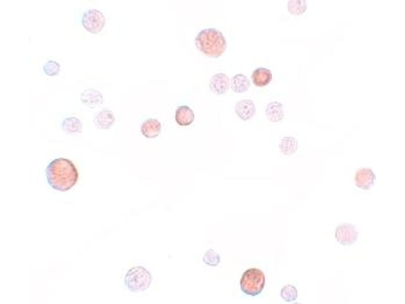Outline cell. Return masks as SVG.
Returning a JSON list of instances; mask_svg holds the SVG:
<instances>
[{
    "label": "cell",
    "mask_w": 405,
    "mask_h": 304,
    "mask_svg": "<svg viewBox=\"0 0 405 304\" xmlns=\"http://www.w3.org/2000/svg\"><path fill=\"white\" fill-rule=\"evenodd\" d=\"M49 184L54 189L65 192L70 189L76 183L78 171L69 160L59 158L52 161L46 169Z\"/></svg>",
    "instance_id": "6da1fadb"
},
{
    "label": "cell",
    "mask_w": 405,
    "mask_h": 304,
    "mask_svg": "<svg viewBox=\"0 0 405 304\" xmlns=\"http://www.w3.org/2000/svg\"><path fill=\"white\" fill-rule=\"evenodd\" d=\"M196 48L206 56L217 58L225 51L226 40L222 33L214 28L201 30L195 38Z\"/></svg>",
    "instance_id": "7a4b0ae2"
},
{
    "label": "cell",
    "mask_w": 405,
    "mask_h": 304,
    "mask_svg": "<svg viewBox=\"0 0 405 304\" xmlns=\"http://www.w3.org/2000/svg\"><path fill=\"white\" fill-rule=\"evenodd\" d=\"M151 280L150 273L141 266L131 268L125 277V285L133 292L144 291L150 286Z\"/></svg>",
    "instance_id": "3957f363"
},
{
    "label": "cell",
    "mask_w": 405,
    "mask_h": 304,
    "mask_svg": "<svg viewBox=\"0 0 405 304\" xmlns=\"http://www.w3.org/2000/svg\"><path fill=\"white\" fill-rule=\"evenodd\" d=\"M265 283V278L262 271L252 268L246 271L240 279V286L245 294L256 296L263 290Z\"/></svg>",
    "instance_id": "277c9868"
},
{
    "label": "cell",
    "mask_w": 405,
    "mask_h": 304,
    "mask_svg": "<svg viewBox=\"0 0 405 304\" xmlns=\"http://www.w3.org/2000/svg\"><path fill=\"white\" fill-rule=\"evenodd\" d=\"M82 23L84 28L91 33L101 31L106 23V18L100 11L92 9L87 10L82 16Z\"/></svg>",
    "instance_id": "5b68a950"
},
{
    "label": "cell",
    "mask_w": 405,
    "mask_h": 304,
    "mask_svg": "<svg viewBox=\"0 0 405 304\" xmlns=\"http://www.w3.org/2000/svg\"><path fill=\"white\" fill-rule=\"evenodd\" d=\"M358 237V233L354 225L350 223L339 225L335 230V238L337 242L343 246L350 245L355 243Z\"/></svg>",
    "instance_id": "8992f818"
},
{
    "label": "cell",
    "mask_w": 405,
    "mask_h": 304,
    "mask_svg": "<svg viewBox=\"0 0 405 304\" xmlns=\"http://www.w3.org/2000/svg\"><path fill=\"white\" fill-rule=\"evenodd\" d=\"M376 176L370 168L359 169L355 176V185L362 189L368 190L374 184Z\"/></svg>",
    "instance_id": "52a82bcc"
},
{
    "label": "cell",
    "mask_w": 405,
    "mask_h": 304,
    "mask_svg": "<svg viewBox=\"0 0 405 304\" xmlns=\"http://www.w3.org/2000/svg\"><path fill=\"white\" fill-rule=\"evenodd\" d=\"M256 108L253 101L244 99L237 102L235 106V112L244 121L252 119L255 115Z\"/></svg>",
    "instance_id": "ba28073f"
},
{
    "label": "cell",
    "mask_w": 405,
    "mask_h": 304,
    "mask_svg": "<svg viewBox=\"0 0 405 304\" xmlns=\"http://www.w3.org/2000/svg\"><path fill=\"white\" fill-rule=\"evenodd\" d=\"M210 90L217 95L225 94L229 87V79L223 73L214 75L209 83Z\"/></svg>",
    "instance_id": "9c48e42d"
},
{
    "label": "cell",
    "mask_w": 405,
    "mask_h": 304,
    "mask_svg": "<svg viewBox=\"0 0 405 304\" xmlns=\"http://www.w3.org/2000/svg\"><path fill=\"white\" fill-rule=\"evenodd\" d=\"M80 100L85 106L93 108L103 103V97L99 91L89 88L80 94Z\"/></svg>",
    "instance_id": "30bf717a"
},
{
    "label": "cell",
    "mask_w": 405,
    "mask_h": 304,
    "mask_svg": "<svg viewBox=\"0 0 405 304\" xmlns=\"http://www.w3.org/2000/svg\"><path fill=\"white\" fill-rule=\"evenodd\" d=\"M115 118L112 111L104 109L97 113L94 118V123L99 128L109 129L115 122Z\"/></svg>",
    "instance_id": "8fae6325"
},
{
    "label": "cell",
    "mask_w": 405,
    "mask_h": 304,
    "mask_svg": "<svg viewBox=\"0 0 405 304\" xmlns=\"http://www.w3.org/2000/svg\"><path fill=\"white\" fill-rule=\"evenodd\" d=\"M265 113L267 119L274 123L282 121L285 117L283 105L280 102L277 101L268 103L266 106Z\"/></svg>",
    "instance_id": "7c38bea8"
},
{
    "label": "cell",
    "mask_w": 405,
    "mask_h": 304,
    "mask_svg": "<svg viewBox=\"0 0 405 304\" xmlns=\"http://www.w3.org/2000/svg\"><path fill=\"white\" fill-rule=\"evenodd\" d=\"M194 120L193 110L187 105H181L177 108L175 112V120L180 126H188Z\"/></svg>",
    "instance_id": "4fadbf2b"
},
{
    "label": "cell",
    "mask_w": 405,
    "mask_h": 304,
    "mask_svg": "<svg viewBox=\"0 0 405 304\" xmlns=\"http://www.w3.org/2000/svg\"><path fill=\"white\" fill-rule=\"evenodd\" d=\"M161 130L160 123L156 119H149L146 120L141 127V132L147 138L157 137Z\"/></svg>",
    "instance_id": "5bb4252c"
},
{
    "label": "cell",
    "mask_w": 405,
    "mask_h": 304,
    "mask_svg": "<svg viewBox=\"0 0 405 304\" xmlns=\"http://www.w3.org/2000/svg\"><path fill=\"white\" fill-rule=\"evenodd\" d=\"M272 77L270 69L264 67H259L253 72L252 79L255 86L261 87L267 85L271 82Z\"/></svg>",
    "instance_id": "9a60e30c"
},
{
    "label": "cell",
    "mask_w": 405,
    "mask_h": 304,
    "mask_svg": "<svg viewBox=\"0 0 405 304\" xmlns=\"http://www.w3.org/2000/svg\"><path fill=\"white\" fill-rule=\"evenodd\" d=\"M250 82L247 76L242 74H237L232 77L231 88L235 93H241L248 90Z\"/></svg>",
    "instance_id": "2e32d148"
},
{
    "label": "cell",
    "mask_w": 405,
    "mask_h": 304,
    "mask_svg": "<svg viewBox=\"0 0 405 304\" xmlns=\"http://www.w3.org/2000/svg\"><path fill=\"white\" fill-rule=\"evenodd\" d=\"M62 127L64 132L67 134H75L82 132L83 125L78 119L70 117L64 119Z\"/></svg>",
    "instance_id": "e0dca14e"
},
{
    "label": "cell",
    "mask_w": 405,
    "mask_h": 304,
    "mask_svg": "<svg viewBox=\"0 0 405 304\" xmlns=\"http://www.w3.org/2000/svg\"><path fill=\"white\" fill-rule=\"evenodd\" d=\"M280 151L285 156H291L298 149V141L292 136H286L282 138L279 144Z\"/></svg>",
    "instance_id": "ac0fdd59"
},
{
    "label": "cell",
    "mask_w": 405,
    "mask_h": 304,
    "mask_svg": "<svg viewBox=\"0 0 405 304\" xmlns=\"http://www.w3.org/2000/svg\"><path fill=\"white\" fill-rule=\"evenodd\" d=\"M288 8L289 13L292 15H298L302 14L307 9L306 1L304 0L289 1Z\"/></svg>",
    "instance_id": "d6986e66"
},
{
    "label": "cell",
    "mask_w": 405,
    "mask_h": 304,
    "mask_svg": "<svg viewBox=\"0 0 405 304\" xmlns=\"http://www.w3.org/2000/svg\"><path fill=\"white\" fill-rule=\"evenodd\" d=\"M281 297L287 302H292L296 300L298 292L296 288L292 285L285 286L280 291Z\"/></svg>",
    "instance_id": "ffe728a7"
},
{
    "label": "cell",
    "mask_w": 405,
    "mask_h": 304,
    "mask_svg": "<svg viewBox=\"0 0 405 304\" xmlns=\"http://www.w3.org/2000/svg\"><path fill=\"white\" fill-rule=\"evenodd\" d=\"M43 70L47 75L56 76L60 71V65L58 62L50 60L43 65Z\"/></svg>",
    "instance_id": "44dd1931"
},
{
    "label": "cell",
    "mask_w": 405,
    "mask_h": 304,
    "mask_svg": "<svg viewBox=\"0 0 405 304\" xmlns=\"http://www.w3.org/2000/svg\"><path fill=\"white\" fill-rule=\"evenodd\" d=\"M203 261L208 265L216 267L220 261V257L217 252L211 249L205 253L203 257Z\"/></svg>",
    "instance_id": "7402d4cb"
}]
</instances>
